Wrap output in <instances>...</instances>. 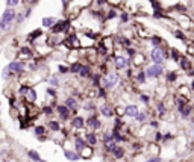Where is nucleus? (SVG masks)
I'll return each mask as SVG.
<instances>
[{"mask_svg": "<svg viewBox=\"0 0 194 162\" xmlns=\"http://www.w3.org/2000/svg\"><path fill=\"white\" fill-rule=\"evenodd\" d=\"M14 17H15V11L14 9H6L5 12H3V17H2V21H5V23H12V20H14Z\"/></svg>", "mask_w": 194, "mask_h": 162, "instance_id": "nucleus-1", "label": "nucleus"}, {"mask_svg": "<svg viewBox=\"0 0 194 162\" xmlns=\"http://www.w3.org/2000/svg\"><path fill=\"white\" fill-rule=\"evenodd\" d=\"M152 59H153V62H156V65L161 64V62L164 61V55H162V52L158 50V49L152 50Z\"/></svg>", "mask_w": 194, "mask_h": 162, "instance_id": "nucleus-2", "label": "nucleus"}, {"mask_svg": "<svg viewBox=\"0 0 194 162\" xmlns=\"http://www.w3.org/2000/svg\"><path fill=\"white\" fill-rule=\"evenodd\" d=\"M162 73V68L159 67V65H155V67H150V68H147V76H159Z\"/></svg>", "mask_w": 194, "mask_h": 162, "instance_id": "nucleus-3", "label": "nucleus"}, {"mask_svg": "<svg viewBox=\"0 0 194 162\" xmlns=\"http://www.w3.org/2000/svg\"><path fill=\"white\" fill-rule=\"evenodd\" d=\"M67 27H68V21H59V23H56V26H53L52 29H53V32H62Z\"/></svg>", "mask_w": 194, "mask_h": 162, "instance_id": "nucleus-4", "label": "nucleus"}, {"mask_svg": "<svg viewBox=\"0 0 194 162\" xmlns=\"http://www.w3.org/2000/svg\"><path fill=\"white\" fill-rule=\"evenodd\" d=\"M117 80H118V76H117L115 73H111V74H108V77H106V85H108V86H114V85L117 83Z\"/></svg>", "mask_w": 194, "mask_h": 162, "instance_id": "nucleus-5", "label": "nucleus"}, {"mask_svg": "<svg viewBox=\"0 0 194 162\" xmlns=\"http://www.w3.org/2000/svg\"><path fill=\"white\" fill-rule=\"evenodd\" d=\"M125 111H126V115H129V117H138V109H137V106H128Z\"/></svg>", "mask_w": 194, "mask_h": 162, "instance_id": "nucleus-6", "label": "nucleus"}, {"mask_svg": "<svg viewBox=\"0 0 194 162\" xmlns=\"http://www.w3.org/2000/svg\"><path fill=\"white\" fill-rule=\"evenodd\" d=\"M26 97H28L29 102H35V100H37V92H35L34 89L28 88V91H26Z\"/></svg>", "mask_w": 194, "mask_h": 162, "instance_id": "nucleus-7", "label": "nucleus"}, {"mask_svg": "<svg viewBox=\"0 0 194 162\" xmlns=\"http://www.w3.org/2000/svg\"><path fill=\"white\" fill-rule=\"evenodd\" d=\"M58 112H59V115H61V118H68V108L67 106H59L58 108Z\"/></svg>", "mask_w": 194, "mask_h": 162, "instance_id": "nucleus-8", "label": "nucleus"}, {"mask_svg": "<svg viewBox=\"0 0 194 162\" xmlns=\"http://www.w3.org/2000/svg\"><path fill=\"white\" fill-rule=\"evenodd\" d=\"M53 25H55V20H53V18H50V17L43 18V26H46V27H52Z\"/></svg>", "mask_w": 194, "mask_h": 162, "instance_id": "nucleus-9", "label": "nucleus"}, {"mask_svg": "<svg viewBox=\"0 0 194 162\" xmlns=\"http://www.w3.org/2000/svg\"><path fill=\"white\" fill-rule=\"evenodd\" d=\"M67 108L75 111V109L78 108V102H76L75 99H68V100H67Z\"/></svg>", "mask_w": 194, "mask_h": 162, "instance_id": "nucleus-10", "label": "nucleus"}, {"mask_svg": "<svg viewBox=\"0 0 194 162\" xmlns=\"http://www.w3.org/2000/svg\"><path fill=\"white\" fill-rule=\"evenodd\" d=\"M65 158L70 159V161H76V159H79V155H76V153H73V152L67 150V152H65Z\"/></svg>", "mask_w": 194, "mask_h": 162, "instance_id": "nucleus-11", "label": "nucleus"}, {"mask_svg": "<svg viewBox=\"0 0 194 162\" xmlns=\"http://www.w3.org/2000/svg\"><path fill=\"white\" fill-rule=\"evenodd\" d=\"M73 126H75V127H78V129L84 127V120H82L81 117H76L75 120H73Z\"/></svg>", "mask_w": 194, "mask_h": 162, "instance_id": "nucleus-12", "label": "nucleus"}, {"mask_svg": "<svg viewBox=\"0 0 194 162\" xmlns=\"http://www.w3.org/2000/svg\"><path fill=\"white\" fill-rule=\"evenodd\" d=\"M115 62H117V67H118V68H125V67H126V59H123V58H117Z\"/></svg>", "mask_w": 194, "mask_h": 162, "instance_id": "nucleus-13", "label": "nucleus"}, {"mask_svg": "<svg viewBox=\"0 0 194 162\" xmlns=\"http://www.w3.org/2000/svg\"><path fill=\"white\" fill-rule=\"evenodd\" d=\"M102 114L106 115V117H111V115H112V109H111L109 106H103V108H102Z\"/></svg>", "mask_w": 194, "mask_h": 162, "instance_id": "nucleus-14", "label": "nucleus"}, {"mask_svg": "<svg viewBox=\"0 0 194 162\" xmlns=\"http://www.w3.org/2000/svg\"><path fill=\"white\" fill-rule=\"evenodd\" d=\"M88 124H90L91 127H99V126H100V121L97 120V118H90Z\"/></svg>", "mask_w": 194, "mask_h": 162, "instance_id": "nucleus-15", "label": "nucleus"}, {"mask_svg": "<svg viewBox=\"0 0 194 162\" xmlns=\"http://www.w3.org/2000/svg\"><path fill=\"white\" fill-rule=\"evenodd\" d=\"M91 155H93V150H91L90 147H85V149L82 150V156H84V158H90Z\"/></svg>", "mask_w": 194, "mask_h": 162, "instance_id": "nucleus-16", "label": "nucleus"}, {"mask_svg": "<svg viewBox=\"0 0 194 162\" xmlns=\"http://www.w3.org/2000/svg\"><path fill=\"white\" fill-rule=\"evenodd\" d=\"M76 147H78V150H84L85 149V143L82 140H76Z\"/></svg>", "mask_w": 194, "mask_h": 162, "instance_id": "nucleus-17", "label": "nucleus"}, {"mask_svg": "<svg viewBox=\"0 0 194 162\" xmlns=\"http://www.w3.org/2000/svg\"><path fill=\"white\" fill-rule=\"evenodd\" d=\"M29 156L34 159V161H37V162H40L41 159H40V155L37 153V152H29Z\"/></svg>", "mask_w": 194, "mask_h": 162, "instance_id": "nucleus-18", "label": "nucleus"}, {"mask_svg": "<svg viewBox=\"0 0 194 162\" xmlns=\"http://www.w3.org/2000/svg\"><path fill=\"white\" fill-rule=\"evenodd\" d=\"M87 141H88L90 144H96V141H97V140H96V136H94L93 133H90V135L87 136Z\"/></svg>", "mask_w": 194, "mask_h": 162, "instance_id": "nucleus-19", "label": "nucleus"}, {"mask_svg": "<svg viewBox=\"0 0 194 162\" xmlns=\"http://www.w3.org/2000/svg\"><path fill=\"white\" fill-rule=\"evenodd\" d=\"M114 155H115L117 158H121V156H123V150L118 149V147H115V149H114Z\"/></svg>", "mask_w": 194, "mask_h": 162, "instance_id": "nucleus-20", "label": "nucleus"}, {"mask_svg": "<svg viewBox=\"0 0 194 162\" xmlns=\"http://www.w3.org/2000/svg\"><path fill=\"white\" fill-rule=\"evenodd\" d=\"M18 2H20V0H6V5H8L9 8H12V6L18 5Z\"/></svg>", "mask_w": 194, "mask_h": 162, "instance_id": "nucleus-21", "label": "nucleus"}, {"mask_svg": "<svg viewBox=\"0 0 194 162\" xmlns=\"http://www.w3.org/2000/svg\"><path fill=\"white\" fill-rule=\"evenodd\" d=\"M181 65L185 68V70H188V68L191 67V65H190V62H188V59H182V61H181Z\"/></svg>", "mask_w": 194, "mask_h": 162, "instance_id": "nucleus-22", "label": "nucleus"}, {"mask_svg": "<svg viewBox=\"0 0 194 162\" xmlns=\"http://www.w3.org/2000/svg\"><path fill=\"white\" fill-rule=\"evenodd\" d=\"M79 73H81V76H84V77H85V76H88V73H90V70H88V68H87V67H82Z\"/></svg>", "mask_w": 194, "mask_h": 162, "instance_id": "nucleus-23", "label": "nucleus"}, {"mask_svg": "<svg viewBox=\"0 0 194 162\" xmlns=\"http://www.w3.org/2000/svg\"><path fill=\"white\" fill-rule=\"evenodd\" d=\"M181 114L184 115V117H187V115L190 114V108H185V106H184V108H181Z\"/></svg>", "mask_w": 194, "mask_h": 162, "instance_id": "nucleus-24", "label": "nucleus"}, {"mask_svg": "<svg viewBox=\"0 0 194 162\" xmlns=\"http://www.w3.org/2000/svg\"><path fill=\"white\" fill-rule=\"evenodd\" d=\"M81 68H82V67H81L79 64H75V65L71 67V71H73V73H76V71H81Z\"/></svg>", "mask_w": 194, "mask_h": 162, "instance_id": "nucleus-25", "label": "nucleus"}, {"mask_svg": "<svg viewBox=\"0 0 194 162\" xmlns=\"http://www.w3.org/2000/svg\"><path fill=\"white\" fill-rule=\"evenodd\" d=\"M50 129H53V130H59V124H58L56 121H50Z\"/></svg>", "mask_w": 194, "mask_h": 162, "instance_id": "nucleus-26", "label": "nucleus"}, {"mask_svg": "<svg viewBox=\"0 0 194 162\" xmlns=\"http://www.w3.org/2000/svg\"><path fill=\"white\" fill-rule=\"evenodd\" d=\"M35 133H37V135H43V133H44V127L38 126V127L35 129Z\"/></svg>", "mask_w": 194, "mask_h": 162, "instance_id": "nucleus-27", "label": "nucleus"}, {"mask_svg": "<svg viewBox=\"0 0 194 162\" xmlns=\"http://www.w3.org/2000/svg\"><path fill=\"white\" fill-rule=\"evenodd\" d=\"M21 55H23V56H31L29 49H21Z\"/></svg>", "mask_w": 194, "mask_h": 162, "instance_id": "nucleus-28", "label": "nucleus"}, {"mask_svg": "<svg viewBox=\"0 0 194 162\" xmlns=\"http://www.w3.org/2000/svg\"><path fill=\"white\" fill-rule=\"evenodd\" d=\"M40 33H41V32H40V30H35V32H34V33H32V35H29V39H34V36H38V35H40Z\"/></svg>", "mask_w": 194, "mask_h": 162, "instance_id": "nucleus-29", "label": "nucleus"}, {"mask_svg": "<svg viewBox=\"0 0 194 162\" xmlns=\"http://www.w3.org/2000/svg\"><path fill=\"white\" fill-rule=\"evenodd\" d=\"M141 100H143L144 103H147V102H149V97H147V96H141Z\"/></svg>", "mask_w": 194, "mask_h": 162, "instance_id": "nucleus-30", "label": "nucleus"}, {"mask_svg": "<svg viewBox=\"0 0 194 162\" xmlns=\"http://www.w3.org/2000/svg\"><path fill=\"white\" fill-rule=\"evenodd\" d=\"M158 106H159V112H161V114H164V112H165V111H164V105H162V103H159Z\"/></svg>", "mask_w": 194, "mask_h": 162, "instance_id": "nucleus-31", "label": "nucleus"}, {"mask_svg": "<svg viewBox=\"0 0 194 162\" xmlns=\"http://www.w3.org/2000/svg\"><path fill=\"white\" fill-rule=\"evenodd\" d=\"M117 112H118V115H121V114H126V111H125V109H121V108H118V109H117Z\"/></svg>", "mask_w": 194, "mask_h": 162, "instance_id": "nucleus-32", "label": "nucleus"}, {"mask_svg": "<svg viewBox=\"0 0 194 162\" xmlns=\"http://www.w3.org/2000/svg\"><path fill=\"white\" fill-rule=\"evenodd\" d=\"M26 91H28V88H26V86H23V88L20 89V92H21V94H26Z\"/></svg>", "mask_w": 194, "mask_h": 162, "instance_id": "nucleus-33", "label": "nucleus"}, {"mask_svg": "<svg viewBox=\"0 0 194 162\" xmlns=\"http://www.w3.org/2000/svg\"><path fill=\"white\" fill-rule=\"evenodd\" d=\"M44 112H46V114H52V109H50V108H44Z\"/></svg>", "mask_w": 194, "mask_h": 162, "instance_id": "nucleus-34", "label": "nucleus"}, {"mask_svg": "<svg viewBox=\"0 0 194 162\" xmlns=\"http://www.w3.org/2000/svg\"><path fill=\"white\" fill-rule=\"evenodd\" d=\"M168 79H170V80H175V79H176V76H175V73H172V76H168Z\"/></svg>", "mask_w": 194, "mask_h": 162, "instance_id": "nucleus-35", "label": "nucleus"}, {"mask_svg": "<svg viewBox=\"0 0 194 162\" xmlns=\"http://www.w3.org/2000/svg\"><path fill=\"white\" fill-rule=\"evenodd\" d=\"M59 70H61L62 73H65V71H67V68H65V67H59Z\"/></svg>", "mask_w": 194, "mask_h": 162, "instance_id": "nucleus-36", "label": "nucleus"}, {"mask_svg": "<svg viewBox=\"0 0 194 162\" xmlns=\"http://www.w3.org/2000/svg\"><path fill=\"white\" fill-rule=\"evenodd\" d=\"M149 162H159V159H158V158H153V159H150Z\"/></svg>", "mask_w": 194, "mask_h": 162, "instance_id": "nucleus-37", "label": "nucleus"}, {"mask_svg": "<svg viewBox=\"0 0 194 162\" xmlns=\"http://www.w3.org/2000/svg\"><path fill=\"white\" fill-rule=\"evenodd\" d=\"M153 44H159V38L156 39V38H153Z\"/></svg>", "mask_w": 194, "mask_h": 162, "instance_id": "nucleus-38", "label": "nucleus"}, {"mask_svg": "<svg viewBox=\"0 0 194 162\" xmlns=\"http://www.w3.org/2000/svg\"><path fill=\"white\" fill-rule=\"evenodd\" d=\"M50 83H52V85H56L58 82H56V79H52V80H50Z\"/></svg>", "mask_w": 194, "mask_h": 162, "instance_id": "nucleus-39", "label": "nucleus"}, {"mask_svg": "<svg viewBox=\"0 0 194 162\" xmlns=\"http://www.w3.org/2000/svg\"><path fill=\"white\" fill-rule=\"evenodd\" d=\"M68 2H70V0H62V3H64V6H67V5H68Z\"/></svg>", "mask_w": 194, "mask_h": 162, "instance_id": "nucleus-40", "label": "nucleus"}, {"mask_svg": "<svg viewBox=\"0 0 194 162\" xmlns=\"http://www.w3.org/2000/svg\"><path fill=\"white\" fill-rule=\"evenodd\" d=\"M193 86H194V83H193Z\"/></svg>", "mask_w": 194, "mask_h": 162, "instance_id": "nucleus-41", "label": "nucleus"}, {"mask_svg": "<svg viewBox=\"0 0 194 162\" xmlns=\"http://www.w3.org/2000/svg\"><path fill=\"white\" fill-rule=\"evenodd\" d=\"M32 2H34V0H32Z\"/></svg>", "mask_w": 194, "mask_h": 162, "instance_id": "nucleus-42", "label": "nucleus"}]
</instances>
